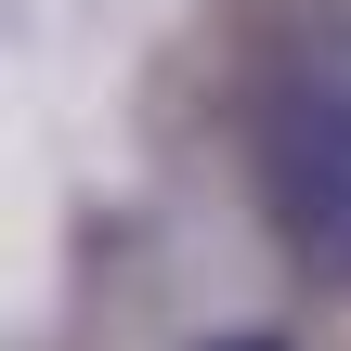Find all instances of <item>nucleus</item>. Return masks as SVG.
I'll use <instances>...</instances> for the list:
<instances>
[{
  "label": "nucleus",
  "mask_w": 351,
  "mask_h": 351,
  "mask_svg": "<svg viewBox=\"0 0 351 351\" xmlns=\"http://www.w3.org/2000/svg\"><path fill=\"white\" fill-rule=\"evenodd\" d=\"M261 221L313 287H351V26L339 13H300L287 52L261 65Z\"/></svg>",
  "instance_id": "obj_1"
},
{
  "label": "nucleus",
  "mask_w": 351,
  "mask_h": 351,
  "mask_svg": "<svg viewBox=\"0 0 351 351\" xmlns=\"http://www.w3.org/2000/svg\"><path fill=\"white\" fill-rule=\"evenodd\" d=\"M208 351H287V339H261V326H234V339H208Z\"/></svg>",
  "instance_id": "obj_2"
}]
</instances>
